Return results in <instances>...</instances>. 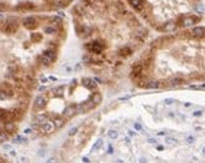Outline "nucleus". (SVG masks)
Here are the masks:
<instances>
[{
	"label": "nucleus",
	"mask_w": 205,
	"mask_h": 163,
	"mask_svg": "<svg viewBox=\"0 0 205 163\" xmlns=\"http://www.w3.org/2000/svg\"><path fill=\"white\" fill-rule=\"evenodd\" d=\"M133 12L161 33L186 29L201 20V0H126Z\"/></svg>",
	"instance_id": "3"
},
{
	"label": "nucleus",
	"mask_w": 205,
	"mask_h": 163,
	"mask_svg": "<svg viewBox=\"0 0 205 163\" xmlns=\"http://www.w3.org/2000/svg\"><path fill=\"white\" fill-rule=\"evenodd\" d=\"M113 153V148H112V146H108V154H112Z\"/></svg>",
	"instance_id": "7"
},
{
	"label": "nucleus",
	"mask_w": 205,
	"mask_h": 163,
	"mask_svg": "<svg viewBox=\"0 0 205 163\" xmlns=\"http://www.w3.org/2000/svg\"><path fill=\"white\" fill-rule=\"evenodd\" d=\"M188 142H189V143L194 142V138H192V137H189V138H188Z\"/></svg>",
	"instance_id": "9"
},
{
	"label": "nucleus",
	"mask_w": 205,
	"mask_h": 163,
	"mask_svg": "<svg viewBox=\"0 0 205 163\" xmlns=\"http://www.w3.org/2000/svg\"><path fill=\"white\" fill-rule=\"evenodd\" d=\"M73 0H0V12L44 13L68 6Z\"/></svg>",
	"instance_id": "4"
},
{
	"label": "nucleus",
	"mask_w": 205,
	"mask_h": 163,
	"mask_svg": "<svg viewBox=\"0 0 205 163\" xmlns=\"http://www.w3.org/2000/svg\"><path fill=\"white\" fill-rule=\"evenodd\" d=\"M48 163H57V159H56V158H50V159L48 161Z\"/></svg>",
	"instance_id": "8"
},
{
	"label": "nucleus",
	"mask_w": 205,
	"mask_h": 163,
	"mask_svg": "<svg viewBox=\"0 0 205 163\" xmlns=\"http://www.w3.org/2000/svg\"><path fill=\"white\" fill-rule=\"evenodd\" d=\"M131 79L146 89L205 82V28H186L154 40L133 63Z\"/></svg>",
	"instance_id": "2"
},
{
	"label": "nucleus",
	"mask_w": 205,
	"mask_h": 163,
	"mask_svg": "<svg viewBox=\"0 0 205 163\" xmlns=\"http://www.w3.org/2000/svg\"><path fill=\"white\" fill-rule=\"evenodd\" d=\"M73 19L84 41V60L93 68H120L148 37V30L126 0H78Z\"/></svg>",
	"instance_id": "1"
},
{
	"label": "nucleus",
	"mask_w": 205,
	"mask_h": 163,
	"mask_svg": "<svg viewBox=\"0 0 205 163\" xmlns=\"http://www.w3.org/2000/svg\"><path fill=\"white\" fill-rule=\"evenodd\" d=\"M135 127H136V129H141V125H140V124H136Z\"/></svg>",
	"instance_id": "12"
},
{
	"label": "nucleus",
	"mask_w": 205,
	"mask_h": 163,
	"mask_svg": "<svg viewBox=\"0 0 205 163\" xmlns=\"http://www.w3.org/2000/svg\"><path fill=\"white\" fill-rule=\"evenodd\" d=\"M125 142L126 143H130V138H125Z\"/></svg>",
	"instance_id": "11"
},
{
	"label": "nucleus",
	"mask_w": 205,
	"mask_h": 163,
	"mask_svg": "<svg viewBox=\"0 0 205 163\" xmlns=\"http://www.w3.org/2000/svg\"><path fill=\"white\" fill-rule=\"evenodd\" d=\"M203 153H204V154H205V147H204V148H203Z\"/></svg>",
	"instance_id": "13"
},
{
	"label": "nucleus",
	"mask_w": 205,
	"mask_h": 163,
	"mask_svg": "<svg viewBox=\"0 0 205 163\" xmlns=\"http://www.w3.org/2000/svg\"><path fill=\"white\" fill-rule=\"evenodd\" d=\"M166 143H169V144H175V143H177V142H176L174 138H166Z\"/></svg>",
	"instance_id": "6"
},
{
	"label": "nucleus",
	"mask_w": 205,
	"mask_h": 163,
	"mask_svg": "<svg viewBox=\"0 0 205 163\" xmlns=\"http://www.w3.org/2000/svg\"><path fill=\"white\" fill-rule=\"evenodd\" d=\"M108 137H110L111 139H116V138L118 137V133L116 132V130H110V132H108Z\"/></svg>",
	"instance_id": "5"
},
{
	"label": "nucleus",
	"mask_w": 205,
	"mask_h": 163,
	"mask_svg": "<svg viewBox=\"0 0 205 163\" xmlns=\"http://www.w3.org/2000/svg\"><path fill=\"white\" fill-rule=\"evenodd\" d=\"M148 142H150V143H152V144H155V143H156V140H155V139H148Z\"/></svg>",
	"instance_id": "10"
}]
</instances>
